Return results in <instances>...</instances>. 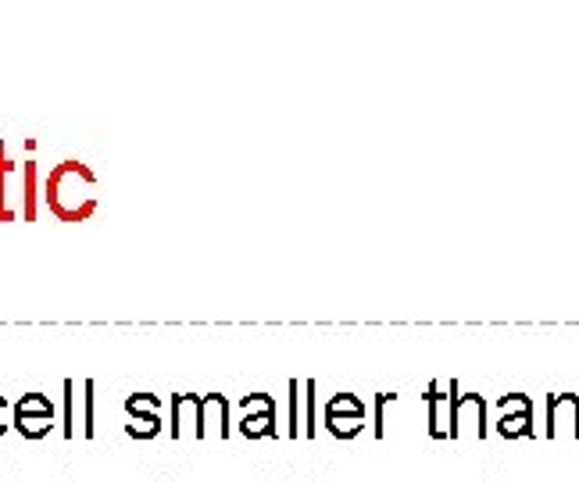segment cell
I'll return each instance as SVG.
<instances>
[{"label":"cell","mask_w":579,"mask_h":482,"mask_svg":"<svg viewBox=\"0 0 579 482\" xmlns=\"http://www.w3.org/2000/svg\"><path fill=\"white\" fill-rule=\"evenodd\" d=\"M43 204L58 221H86L97 215V204H101V182H97V172L83 161H61L43 179Z\"/></svg>","instance_id":"obj_1"},{"label":"cell","mask_w":579,"mask_h":482,"mask_svg":"<svg viewBox=\"0 0 579 482\" xmlns=\"http://www.w3.org/2000/svg\"><path fill=\"white\" fill-rule=\"evenodd\" d=\"M26 218V161L15 165L8 140H0V221Z\"/></svg>","instance_id":"obj_2"},{"label":"cell","mask_w":579,"mask_h":482,"mask_svg":"<svg viewBox=\"0 0 579 482\" xmlns=\"http://www.w3.org/2000/svg\"><path fill=\"white\" fill-rule=\"evenodd\" d=\"M11 426L26 440H47L54 429V404L43 393H22L15 401V422Z\"/></svg>","instance_id":"obj_3"},{"label":"cell","mask_w":579,"mask_h":482,"mask_svg":"<svg viewBox=\"0 0 579 482\" xmlns=\"http://www.w3.org/2000/svg\"><path fill=\"white\" fill-rule=\"evenodd\" d=\"M451 401H454L451 440L465 436V432L476 440H487V401L479 393H458V382H451Z\"/></svg>","instance_id":"obj_4"},{"label":"cell","mask_w":579,"mask_h":482,"mask_svg":"<svg viewBox=\"0 0 579 482\" xmlns=\"http://www.w3.org/2000/svg\"><path fill=\"white\" fill-rule=\"evenodd\" d=\"M172 440H207L204 397H197V393H172Z\"/></svg>","instance_id":"obj_5"},{"label":"cell","mask_w":579,"mask_h":482,"mask_svg":"<svg viewBox=\"0 0 579 482\" xmlns=\"http://www.w3.org/2000/svg\"><path fill=\"white\" fill-rule=\"evenodd\" d=\"M547 436L579 440V393H558L547 401Z\"/></svg>","instance_id":"obj_6"},{"label":"cell","mask_w":579,"mask_h":482,"mask_svg":"<svg viewBox=\"0 0 579 482\" xmlns=\"http://www.w3.org/2000/svg\"><path fill=\"white\" fill-rule=\"evenodd\" d=\"M426 411H429V436H433V440H451V432H454V401H451V382H448V393H440L437 382H429V393H426Z\"/></svg>","instance_id":"obj_7"},{"label":"cell","mask_w":579,"mask_h":482,"mask_svg":"<svg viewBox=\"0 0 579 482\" xmlns=\"http://www.w3.org/2000/svg\"><path fill=\"white\" fill-rule=\"evenodd\" d=\"M204 436L229 440V401L222 393H204Z\"/></svg>","instance_id":"obj_8"},{"label":"cell","mask_w":579,"mask_h":482,"mask_svg":"<svg viewBox=\"0 0 579 482\" xmlns=\"http://www.w3.org/2000/svg\"><path fill=\"white\" fill-rule=\"evenodd\" d=\"M240 432H243L248 440L279 436V429H276V407H273V411H251V415H243Z\"/></svg>","instance_id":"obj_9"},{"label":"cell","mask_w":579,"mask_h":482,"mask_svg":"<svg viewBox=\"0 0 579 482\" xmlns=\"http://www.w3.org/2000/svg\"><path fill=\"white\" fill-rule=\"evenodd\" d=\"M162 432V415H129L126 436L129 440H154Z\"/></svg>","instance_id":"obj_10"},{"label":"cell","mask_w":579,"mask_h":482,"mask_svg":"<svg viewBox=\"0 0 579 482\" xmlns=\"http://www.w3.org/2000/svg\"><path fill=\"white\" fill-rule=\"evenodd\" d=\"M501 436L504 440H519V436H533V411H519V415H504L501 418Z\"/></svg>","instance_id":"obj_11"},{"label":"cell","mask_w":579,"mask_h":482,"mask_svg":"<svg viewBox=\"0 0 579 482\" xmlns=\"http://www.w3.org/2000/svg\"><path fill=\"white\" fill-rule=\"evenodd\" d=\"M326 429L337 440H354L365 429V418H351V415H326Z\"/></svg>","instance_id":"obj_12"},{"label":"cell","mask_w":579,"mask_h":482,"mask_svg":"<svg viewBox=\"0 0 579 482\" xmlns=\"http://www.w3.org/2000/svg\"><path fill=\"white\" fill-rule=\"evenodd\" d=\"M40 215V179H36V161H26V218L22 221H36Z\"/></svg>","instance_id":"obj_13"},{"label":"cell","mask_w":579,"mask_h":482,"mask_svg":"<svg viewBox=\"0 0 579 482\" xmlns=\"http://www.w3.org/2000/svg\"><path fill=\"white\" fill-rule=\"evenodd\" d=\"M326 415H351V418H365V404H362V397H354V393H337V397H329V404H326Z\"/></svg>","instance_id":"obj_14"},{"label":"cell","mask_w":579,"mask_h":482,"mask_svg":"<svg viewBox=\"0 0 579 482\" xmlns=\"http://www.w3.org/2000/svg\"><path fill=\"white\" fill-rule=\"evenodd\" d=\"M162 411V397L158 393H133L126 397V415H158Z\"/></svg>","instance_id":"obj_15"},{"label":"cell","mask_w":579,"mask_h":482,"mask_svg":"<svg viewBox=\"0 0 579 482\" xmlns=\"http://www.w3.org/2000/svg\"><path fill=\"white\" fill-rule=\"evenodd\" d=\"M93 401H97V382L86 379V407H83V436H86V440L97 436V411H93Z\"/></svg>","instance_id":"obj_16"},{"label":"cell","mask_w":579,"mask_h":482,"mask_svg":"<svg viewBox=\"0 0 579 482\" xmlns=\"http://www.w3.org/2000/svg\"><path fill=\"white\" fill-rule=\"evenodd\" d=\"M519 411H533V404H529L526 393H504V397L498 401V415H519Z\"/></svg>","instance_id":"obj_17"},{"label":"cell","mask_w":579,"mask_h":482,"mask_svg":"<svg viewBox=\"0 0 579 482\" xmlns=\"http://www.w3.org/2000/svg\"><path fill=\"white\" fill-rule=\"evenodd\" d=\"M304 436H315V382H304Z\"/></svg>","instance_id":"obj_18"},{"label":"cell","mask_w":579,"mask_h":482,"mask_svg":"<svg viewBox=\"0 0 579 482\" xmlns=\"http://www.w3.org/2000/svg\"><path fill=\"white\" fill-rule=\"evenodd\" d=\"M276 401L268 397V393H248V397L240 401V415H251V411H273Z\"/></svg>","instance_id":"obj_19"},{"label":"cell","mask_w":579,"mask_h":482,"mask_svg":"<svg viewBox=\"0 0 579 482\" xmlns=\"http://www.w3.org/2000/svg\"><path fill=\"white\" fill-rule=\"evenodd\" d=\"M298 390H301V386H298V379H293V382H290V429H287L293 440L304 436V429L298 426Z\"/></svg>","instance_id":"obj_20"},{"label":"cell","mask_w":579,"mask_h":482,"mask_svg":"<svg viewBox=\"0 0 579 482\" xmlns=\"http://www.w3.org/2000/svg\"><path fill=\"white\" fill-rule=\"evenodd\" d=\"M72 401H76V393H72V379H65V436L72 440V432H76V426H72Z\"/></svg>","instance_id":"obj_21"},{"label":"cell","mask_w":579,"mask_h":482,"mask_svg":"<svg viewBox=\"0 0 579 482\" xmlns=\"http://www.w3.org/2000/svg\"><path fill=\"white\" fill-rule=\"evenodd\" d=\"M11 422H15V404H11L8 397H0V436H4Z\"/></svg>","instance_id":"obj_22"}]
</instances>
